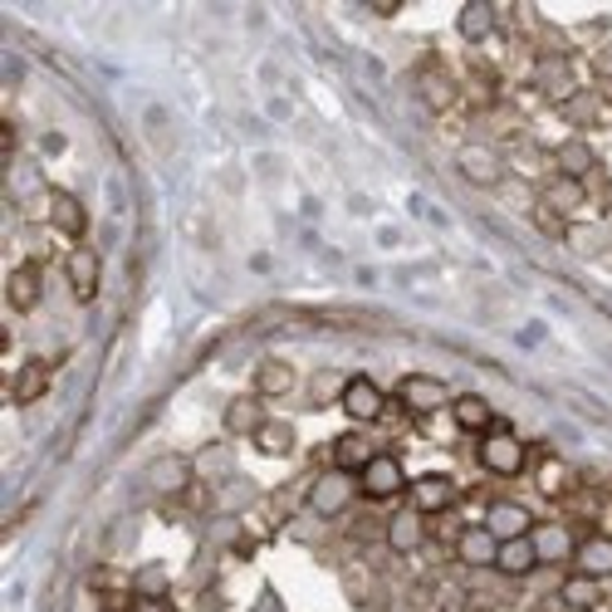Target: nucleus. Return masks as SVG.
Returning a JSON list of instances; mask_svg holds the SVG:
<instances>
[{
	"mask_svg": "<svg viewBox=\"0 0 612 612\" xmlns=\"http://www.w3.org/2000/svg\"><path fill=\"white\" fill-rule=\"evenodd\" d=\"M475 461H481V471L500 475V481H514V475H524V465H530V446H524L510 426L495 422L481 436V446H475Z\"/></svg>",
	"mask_w": 612,
	"mask_h": 612,
	"instance_id": "1",
	"label": "nucleus"
},
{
	"mask_svg": "<svg viewBox=\"0 0 612 612\" xmlns=\"http://www.w3.org/2000/svg\"><path fill=\"white\" fill-rule=\"evenodd\" d=\"M363 490H358V475L353 471H324V475H314V485H309V495H304V505H309V514H318V520H338L343 510H353V500H358Z\"/></svg>",
	"mask_w": 612,
	"mask_h": 612,
	"instance_id": "2",
	"label": "nucleus"
},
{
	"mask_svg": "<svg viewBox=\"0 0 612 612\" xmlns=\"http://www.w3.org/2000/svg\"><path fill=\"white\" fill-rule=\"evenodd\" d=\"M407 471H402V461L397 456H387V451H377L373 461L358 471V490H363V500H397V495H407Z\"/></svg>",
	"mask_w": 612,
	"mask_h": 612,
	"instance_id": "3",
	"label": "nucleus"
},
{
	"mask_svg": "<svg viewBox=\"0 0 612 612\" xmlns=\"http://www.w3.org/2000/svg\"><path fill=\"white\" fill-rule=\"evenodd\" d=\"M397 402L407 412H416V416H432L441 407H451V387L441 383V377H432V373H407L397 383Z\"/></svg>",
	"mask_w": 612,
	"mask_h": 612,
	"instance_id": "4",
	"label": "nucleus"
},
{
	"mask_svg": "<svg viewBox=\"0 0 612 612\" xmlns=\"http://www.w3.org/2000/svg\"><path fill=\"white\" fill-rule=\"evenodd\" d=\"M534 89L544 93L554 108H563L573 93H583V83H579V73H573V65L563 55H544L534 65Z\"/></svg>",
	"mask_w": 612,
	"mask_h": 612,
	"instance_id": "5",
	"label": "nucleus"
},
{
	"mask_svg": "<svg viewBox=\"0 0 612 612\" xmlns=\"http://www.w3.org/2000/svg\"><path fill=\"white\" fill-rule=\"evenodd\" d=\"M338 407L348 412V422L373 426V422H383V412H387V392L377 387L373 377H348V387H343Z\"/></svg>",
	"mask_w": 612,
	"mask_h": 612,
	"instance_id": "6",
	"label": "nucleus"
},
{
	"mask_svg": "<svg viewBox=\"0 0 612 612\" xmlns=\"http://www.w3.org/2000/svg\"><path fill=\"white\" fill-rule=\"evenodd\" d=\"M269 422V412H265V397L260 392H240V397H230L226 402V412H220V426H226V436H245V441H255V432Z\"/></svg>",
	"mask_w": 612,
	"mask_h": 612,
	"instance_id": "7",
	"label": "nucleus"
},
{
	"mask_svg": "<svg viewBox=\"0 0 612 612\" xmlns=\"http://www.w3.org/2000/svg\"><path fill=\"white\" fill-rule=\"evenodd\" d=\"M407 495H412V510H422L426 520H432V514H446L451 505H456V481L441 475V471L416 475V481L407 485Z\"/></svg>",
	"mask_w": 612,
	"mask_h": 612,
	"instance_id": "8",
	"label": "nucleus"
},
{
	"mask_svg": "<svg viewBox=\"0 0 612 612\" xmlns=\"http://www.w3.org/2000/svg\"><path fill=\"white\" fill-rule=\"evenodd\" d=\"M69 289L79 304H93L98 299V285H103V265H98V250H89V245H73L69 250Z\"/></svg>",
	"mask_w": 612,
	"mask_h": 612,
	"instance_id": "9",
	"label": "nucleus"
},
{
	"mask_svg": "<svg viewBox=\"0 0 612 612\" xmlns=\"http://www.w3.org/2000/svg\"><path fill=\"white\" fill-rule=\"evenodd\" d=\"M49 226H55L59 236L83 245V236H89V211H83V201L73 191H49Z\"/></svg>",
	"mask_w": 612,
	"mask_h": 612,
	"instance_id": "10",
	"label": "nucleus"
},
{
	"mask_svg": "<svg viewBox=\"0 0 612 612\" xmlns=\"http://www.w3.org/2000/svg\"><path fill=\"white\" fill-rule=\"evenodd\" d=\"M456 559L465 563V569H495V554H500V539L485 530V524H465L456 544Z\"/></svg>",
	"mask_w": 612,
	"mask_h": 612,
	"instance_id": "11",
	"label": "nucleus"
},
{
	"mask_svg": "<svg viewBox=\"0 0 612 612\" xmlns=\"http://www.w3.org/2000/svg\"><path fill=\"white\" fill-rule=\"evenodd\" d=\"M6 299H10V309H16V314L40 309V299H45V275H40V265H16V269H10Z\"/></svg>",
	"mask_w": 612,
	"mask_h": 612,
	"instance_id": "12",
	"label": "nucleus"
},
{
	"mask_svg": "<svg viewBox=\"0 0 612 612\" xmlns=\"http://www.w3.org/2000/svg\"><path fill=\"white\" fill-rule=\"evenodd\" d=\"M485 530L505 544V539H524L534 530V514L524 505H514V500H495V505L485 510Z\"/></svg>",
	"mask_w": 612,
	"mask_h": 612,
	"instance_id": "13",
	"label": "nucleus"
},
{
	"mask_svg": "<svg viewBox=\"0 0 612 612\" xmlns=\"http://www.w3.org/2000/svg\"><path fill=\"white\" fill-rule=\"evenodd\" d=\"M539 201H544L554 216L569 220V216H579L588 206V181H573V177H559V171H554V177L544 181V196H539Z\"/></svg>",
	"mask_w": 612,
	"mask_h": 612,
	"instance_id": "14",
	"label": "nucleus"
},
{
	"mask_svg": "<svg viewBox=\"0 0 612 612\" xmlns=\"http://www.w3.org/2000/svg\"><path fill=\"white\" fill-rule=\"evenodd\" d=\"M49 373H55V367H49L45 358L20 363L16 377H10V402H16V407H34V402L49 392Z\"/></svg>",
	"mask_w": 612,
	"mask_h": 612,
	"instance_id": "15",
	"label": "nucleus"
},
{
	"mask_svg": "<svg viewBox=\"0 0 612 612\" xmlns=\"http://www.w3.org/2000/svg\"><path fill=\"white\" fill-rule=\"evenodd\" d=\"M426 534H432V524H426L422 510H397L387 520V544L397 549V554H416V549L426 544Z\"/></svg>",
	"mask_w": 612,
	"mask_h": 612,
	"instance_id": "16",
	"label": "nucleus"
},
{
	"mask_svg": "<svg viewBox=\"0 0 612 612\" xmlns=\"http://www.w3.org/2000/svg\"><path fill=\"white\" fill-rule=\"evenodd\" d=\"M554 167H559V177H573V181H588L598 171V152H593V142L588 138H563L554 147Z\"/></svg>",
	"mask_w": 612,
	"mask_h": 612,
	"instance_id": "17",
	"label": "nucleus"
},
{
	"mask_svg": "<svg viewBox=\"0 0 612 612\" xmlns=\"http://www.w3.org/2000/svg\"><path fill=\"white\" fill-rule=\"evenodd\" d=\"M461 171H465V181H475V187H500L505 181V162H500L490 147H481V142H471V147H461Z\"/></svg>",
	"mask_w": 612,
	"mask_h": 612,
	"instance_id": "18",
	"label": "nucleus"
},
{
	"mask_svg": "<svg viewBox=\"0 0 612 612\" xmlns=\"http://www.w3.org/2000/svg\"><path fill=\"white\" fill-rule=\"evenodd\" d=\"M573 563H579V573L588 579H612V534H588L579 539V549H573Z\"/></svg>",
	"mask_w": 612,
	"mask_h": 612,
	"instance_id": "19",
	"label": "nucleus"
},
{
	"mask_svg": "<svg viewBox=\"0 0 612 612\" xmlns=\"http://www.w3.org/2000/svg\"><path fill=\"white\" fill-rule=\"evenodd\" d=\"M530 539H534L539 563H563V559H573V549H579V539L569 534V524H534Z\"/></svg>",
	"mask_w": 612,
	"mask_h": 612,
	"instance_id": "20",
	"label": "nucleus"
},
{
	"mask_svg": "<svg viewBox=\"0 0 612 612\" xmlns=\"http://www.w3.org/2000/svg\"><path fill=\"white\" fill-rule=\"evenodd\" d=\"M451 416H456L461 432H475V436H485L490 426H495V412H490V402L481 397V392H461V397H451Z\"/></svg>",
	"mask_w": 612,
	"mask_h": 612,
	"instance_id": "21",
	"label": "nucleus"
},
{
	"mask_svg": "<svg viewBox=\"0 0 612 612\" xmlns=\"http://www.w3.org/2000/svg\"><path fill=\"white\" fill-rule=\"evenodd\" d=\"M495 569L505 573V579H530V573L539 569L534 539L530 534H524V539H505V544H500V554H495Z\"/></svg>",
	"mask_w": 612,
	"mask_h": 612,
	"instance_id": "22",
	"label": "nucleus"
},
{
	"mask_svg": "<svg viewBox=\"0 0 612 612\" xmlns=\"http://www.w3.org/2000/svg\"><path fill=\"white\" fill-rule=\"evenodd\" d=\"M255 392L269 402V397H285V392H294V367L285 358H265L260 367H255Z\"/></svg>",
	"mask_w": 612,
	"mask_h": 612,
	"instance_id": "23",
	"label": "nucleus"
},
{
	"mask_svg": "<svg viewBox=\"0 0 612 612\" xmlns=\"http://www.w3.org/2000/svg\"><path fill=\"white\" fill-rule=\"evenodd\" d=\"M373 456H377V451L367 446V436H363V432H343V436L334 441V465H338V471H353V475H358Z\"/></svg>",
	"mask_w": 612,
	"mask_h": 612,
	"instance_id": "24",
	"label": "nucleus"
},
{
	"mask_svg": "<svg viewBox=\"0 0 612 612\" xmlns=\"http://www.w3.org/2000/svg\"><path fill=\"white\" fill-rule=\"evenodd\" d=\"M456 30H461V40H471V45L490 40V30H495V10H490L485 0H471V6H461Z\"/></svg>",
	"mask_w": 612,
	"mask_h": 612,
	"instance_id": "25",
	"label": "nucleus"
},
{
	"mask_svg": "<svg viewBox=\"0 0 612 612\" xmlns=\"http://www.w3.org/2000/svg\"><path fill=\"white\" fill-rule=\"evenodd\" d=\"M534 485H539V495H549V500H563L573 490V471L563 465L559 456H544L539 461V471H534Z\"/></svg>",
	"mask_w": 612,
	"mask_h": 612,
	"instance_id": "26",
	"label": "nucleus"
},
{
	"mask_svg": "<svg viewBox=\"0 0 612 612\" xmlns=\"http://www.w3.org/2000/svg\"><path fill=\"white\" fill-rule=\"evenodd\" d=\"M187 481H191V461L162 456L152 465V490H157V495H177V490H187Z\"/></svg>",
	"mask_w": 612,
	"mask_h": 612,
	"instance_id": "27",
	"label": "nucleus"
},
{
	"mask_svg": "<svg viewBox=\"0 0 612 612\" xmlns=\"http://www.w3.org/2000/svg\"><path fill=\"white\" fill-rule=\"evenodd\" d=\"M559 598H563V603H569L573 612H588V608H598L603 588H598V579H588V573H573V579H563Z\"/></svg>",
	"mask_w": 612,
	"mask_h": 612,
	"instance_id": "28",
	"label": "nucleus"
},
{
	"mask_svg": "<svg viewBox=\"0 0 612 612\" xmlns=\"http://www.w3.org/2000/svg\"><path fill=\"white\" fill-rule=\"evenodd\" d=\"M255 451H260V456H289L294 451V426L289 422H265L260 432H255Z\"/></svg>",
	"mask_w": 612,
	"mask_h": 612,
	"instance_id": "29",
	"label": "nucleus"
},
{
	"mask_svg": "<svg viewBox=\"0 0 612 612\" xmlns=\"http://www.w3.org/2000/svg\"><path fill=\"white\" fill-rule=\"evenodd\" d=\"M422 98H426V108H436V113H446V108L456 103V83L446 79V69H426L422 73Z\"/></svg>",
	"mask_w": 612,
	"mask_h": 612,
	"instance_id": "30",
	"label": "nucleus"
},
{
	"mask_svg": "<svg viewBox=\"0 0 612 612\" xmlns=\"http://www.w3.org/2000/svg\"><path fill=\"white\" fill-rule=\"evenodd\" d=\"M559 113L569 118L573 128H588V122H598V113H603V93H598V89H583V93H573L569 103L559 108Z\"/></svg>",
	"mask_w": 612,
	"mask_h": 612,
	"instance_id": "31",
	"label": "nucleus"
},
{
	"mask_svg": "<svg viewBox=\"0 0 612 612\" xmlns=\"http://www.w3.org/2000/svg\"><path fill=\"white\" fill-rule=\"evenodd\" d=\"M343 387H348V377H338V373H318L314 383H309L314 407H324V402H338V397H343Z\"/></svg>",
	"mask_w": 612,
	"mask_h": 612,
	"instance_id": "32",
	"label": "nucleus"
},
{
	"mask_svg": "<svg viewBox=\"0 0 612 612\" xmlns=\"http://www.w3.org/2000/svg\"><path fill=\"white\" fill-rule=\"evenodd\" d=\"M534 220H539V230H549V236H554V240H569V220H563V216H554L544 201L534 206Z\"/></svg>",
	"mask_w": 612,
	"mask_h": 612,
	"instance_id": "33",
	"label": "nucleus"
},
{
	"mask_svg": "<svg viewBox=\"0 0 612 612\" xmlns=\"http://www.w3.org/2000/svg\"><path fill=\"white\" fill-rule=\"evenodd\" d=\"M138 593H142V598H167L162 569H142V573H138Z\"/></svg>",
	"mask_w": 612,
	"mask_h": 612,
	"instance_id": "34",
	"label": "nucleus"
},
{
	"mask_svg": "<svg viewBox=\"0 0 612 612\" xmlns=\"http://www.w3.org/2000/svg\"><path fill=\"white\" fill-rule=\"evenodd\" d=\"M132 612H171V603H167V598H132Z\"/></svg>",
	"mask_w": 612,
	"mask_h": 612,
	"instance_id": "35",
	"label": "nucleus"
}]
</instances>
